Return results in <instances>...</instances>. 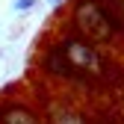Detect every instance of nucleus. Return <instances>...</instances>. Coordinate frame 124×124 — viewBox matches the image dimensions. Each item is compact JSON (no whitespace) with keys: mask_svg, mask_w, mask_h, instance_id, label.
<instances>
[{"mask_svg":"<svg viewBox=\"0 0 124 124\" xmlns=\"http://www.w3.org/2000/svg\"><path fill=\"white\" fill-rule=\"evenodd\" d=\"M71 24L77 30V36H83L92 44H106L115 36V18L98 3V0H80V3L74 6Z\"/></svg>","mask_w":124,"mask_h":124,"instance_id":"f257e3e1","label":"nucleus"},{"mask_svg":"<svg viewBox=\"0 0 124 124\" xmlns=\"http://www.w3.org/2000/svg\"><path fill=\"white\" fill-rule=\"evenodd\" d=\"M59 47H62V53H65L68 56V62H71V65L77 68V71H80V74H103V56L98 53V47H95V44H92V41H86L83 36H68V39H62V44H59Z\"/></svg>","mask_w":124,"mask_h":124,"instance_id":"f03ea898","label":"nucleus"},{"mask_svg":"<svg viewBox=\"0 0 124 124\" xmlns=\"http://www.w3.org/2000/svg\"><path fill=\"white\" fill-rule=\"evenodd\" d=\"M0 124H39V121H36V115L30 112L27 106L12 103L6 109H0Z\"/></svg>","mask_w":124,"mask_h":124,"instance_id":"7ed1b4c3","label":"nucleus"},{"mask_svg":"<svg viewBox=\"0 0 124 124\" xmlns=\"http://www.w3.org/2000/svg\"><path fill=\"white\" fill-rule=\"evenodd\" d=\"M30 6H33V0H18V3H15V9H18V12H21V9H30Z\"/></svg>","mask_w":124,"mask_h":124,"instance_id":"20e7f679","label":"nucleus"}]
</instances>
